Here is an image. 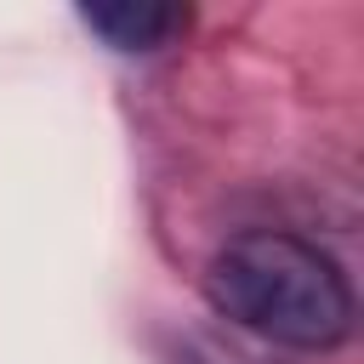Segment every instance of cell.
<instances>
[{
    "instance_id": "cell-1",
    "label": "cell",
    "mask_w": 364,
    "mask_h": 364,
    "mask_svg": "<svg viewBox=\"0 0 364 364\" xmlns=\"http://www.w3.org/2000/svg\"><path fill=\"white\" fill-rule=\"evenodd\" d=\"M210 301L250 336L324 353L353 330V290L341 267L284 228H250L233 233L210 256Z\"/></svg>"
},
{
    "instance_id": "cell-2",
    "label": "cell",
    "mask_w": 364,
    "mask_h": 364,
    "mask_svg": "<svg viewBox=\"0 0 364 364\" xmlns=\"http://www.w3.org/2000/svg\"><path fill=\"white\" fill-rule=\"evenodd\" d=\"M80 17L114 51H159L171 34L188 28V11L182 6H85Z\"/></svg>"
}]
</instances>
